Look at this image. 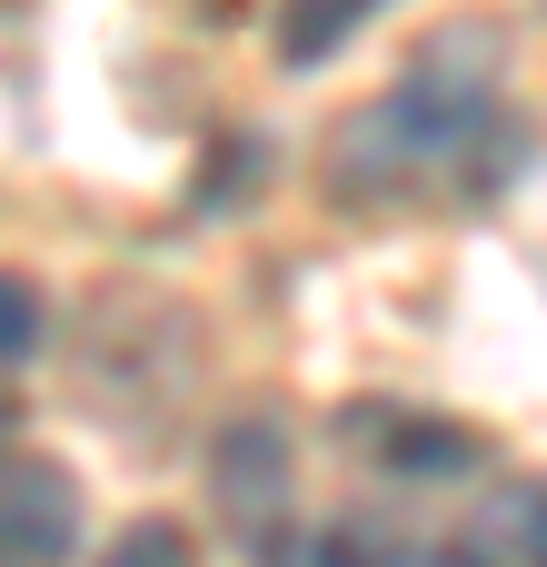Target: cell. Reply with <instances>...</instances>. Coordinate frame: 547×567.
Returning a JSON list of instances; mask_svg holds the SVG:
<instances>
[{
  "mask_svg": "<svg viewBox=\"0 0 547 567\" xmlns=\"http://www.w3.org/2000/svg\"><path fill=\"white\" fill-rule=\"evenodd\" d=\"M498 150V40L488 30H458L438 50H419V70L359 110L339 130V189H409V179H438V169H478Z\"/></svg>",
  "mask_w": 547,
  "mask_h": 567,
  "instance_id": "6da1fadb",
  "label": "cell"
},
{
  "mask_svg": "<svg viewBox=\"0 0 547 567\" xmlns=\"http://www.w3.org/2000/svg\"><path fill=\"white\" fill-rule=\"evenodd\" d=\"M80 548V488L60 458H0V567H60Z\"/></svg>",
  "mask_w": 547,
  "mask_h": 567,
  "instance_id": "7a4b0ae2",
  "label": "cell"
},
{
  "mask_svg": "<svg viewBox=\"0 0 547 567\" xmlns=\"http://www.w3.org/2000/svg\"><path fill=\"white\" fill-rule=\"evenodd\" d=\"M209 488H219V518H229L249 548H269V538L289 528V439H279L269 419H239V429L219 439V458H209Z\"/></svg>",
  "mask_w": 547,
  "mask_h": 567,
  "instance_id": "3957f363",
  "label": "cell"
},
{
  "mask_svg": "<svg viewBox=\"0 0 547 567\" xmlns=\"http://www.w3.org/2000/svg\"><path fill=\"white\" fill-rule=\"evenodd\" d=\"M478 567H547L538 548V488L518 478L508 498H488V518H478Z\"/></svg>",
  "mask_w": 547,
  "mask_h": 567,
  "instance_id": "277c9868",
  "label": "cell"
},
{
  "mask_svg": "<svg viewBox=\"0 0 547 567\" xmlns=\"http://www.w3.org/2000/svg\"><path fill=\"white\" fill-rule=\"evenodd\" d=\"M379 0H279V60H329Z\"/></svg>",
  "mask_w": 547,
  "mask_h": 567,
  "instance_id": "5b68a950",
  "label": "cell"
},
{
  "mask_svg": "<svg viewBox=\"0 0 547 567\" xmlns=\"http://www.w3.org/2000/svg\"><path fill=\"white\" fill-rule=\"evenodd\" d=\"M379 458L389 468H468L478 439L468 429H419V419H379Z\"/></svg>",
  "mask_w": 547,
  "mask_h": 567,
  "instance_id": "8992f818",
  "label": "cell"
},
{
  "mask_svg": "<svg viewBox=\"0 0 547 567\" xmlns=\"http://www.w3.org/2000/svg\"><path fill=\"white\" fill-rule=\"evenodd\" d=\"M100 567H199V558H189V528L179 518H130Z\"/></svg>",
  "mask_w": 547,
  "mask_h": 567,
  "instance_id": "52a82bcc",
  "label": "cell"
},
{
  "mask_svg": "<svg viewBox=\"0 0 547 567\" xmlns=\"http://www.w3.org/2000/svg\"><path fill=\"white\" fill-rule=\"evenodd\" d=\"M30 349H40V289L0 279V359H30Z\"/></svg>",
  "mask_w": 547,
  "mask_h": 567,
  "instance_id": "ba28073f",
  "label": "cell"
},
{
  "mask_svg": "<svg viewBox=\"0 0 547 567\" xmlns=\"http://www.w3.org/2000/svg\"><path fill=\"white\" fill-rule=\"evenodd\" d=\"M389 567H478V558H458V548H399Z\"/></svg>",
  "mask_w": 547,
  "mask_h": 567,
  "instance_id": "9c48e42d",
  "label": "cell"
}]
</instances>
